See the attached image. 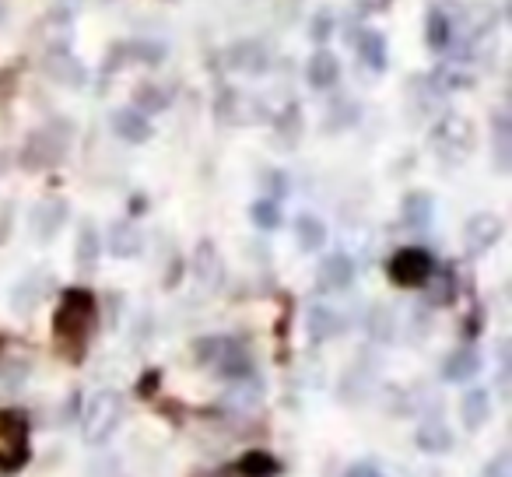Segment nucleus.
<instances>
[{"mask_svg":"<svg viewBox=\"0 0 512 477\" xmlns=\"http://www.w3.org/2000/svg\"><path fill=\"white\" fill-rule=\"evenodd\" d=\"M264 186H267L264 197L278 200V204H281V197H285V193H288V179L281 176L278 169H267V172H264Z\"/></svg>","mask_w":512,"mask_h":477,"instance_id":"obj_37","label":"nucleus"},{"mask_svg":"<svg viewBox=\"0 0 512 477\" xmlns=\"http://www.w3.org/2000/svg\"><path fill=\"white\" fill-rule=\"evenodd\" d=\"M281 460L271 449H246V453L235 460V474L239 477H278L281 474Z\"/></svg>","mask_w":512,"mask_h":477,"instance_id":"obj_21","label":"nucleus"},{"mask_svg":"<svg viewBox=\"0 0 512 477\" xmlns=\"http://www.w3.org/2000/svg\"><path fill=\"white\" fill-rule=\"evenodd\" d=\"M109 127H113V134L120 137V141H127V144H144L151 137V120L134 106L113 109V116H109Z\"/></svg>","mask_w":512,"mask_h":477,"instance_id":"obj_16","label":"nucleus"},{"mask_svg":"<svg viewBox=\"0 0 512 477\" xmlns=\"http://www.w3.org/2000/svg\"><path fill=\"white\" fill-rule=\"evenodd\" d=\"M141 250H144V232L134 221H116V225L109 228V253H113V257L134 260V257H141Z\"/></svg>","mask_w":512,"mask_h":477,"instance_id":"obj_19","label":"nucleus"},{"mask_svg":"<svg viewBox=\"0 0 512 477\" xmlns=\"http://www.w3.org/2000/svg\"><path fill=\"white\" fill-rule=\"evenodd\" d=\"M225 64H228V71H239V74L256 78V74L271 71L274 53L264 39H239V43H232L225 50Z\"/></svg>","mask_w":512,"mask_h":477,"instance_id":"obj_8","label":"nucleus"},{"mask_svg":"<svg viewBox=\"0 0 512 477\" xmlns=\"http://www.w3.org/2000/svg\"><path fill=\"white\" fill-rule=\"evenodd\" d=\"M453 39H456L453 18H449L442 8H428V15H425V43H428V50L446 53L449 46H453Z\"/></svg>","mask_w":512,"mask_h":477,"instance_id":"obj_22","label":"nucleus"},{"mask_svg":"<svg viewBox=\"0 0 512 477\" xmlns=\"http://www.w3.org/2000/svg\"><path fill=\"white\" fill-rule=\"evenodd\" d=\"M379 477H383V474H379Z\"/></svg>","mask_w":512,"mask_h":477,"instance_id":"obj_42","label":"nucleus"},{"mask_svg":"<svg viewBox=\"0 0 512 477\" xmlns=\"http://www.w3.org/2000/svg\"><path fill=\"white\" fill-rule=\"evenodd\" d=\"M32 460V421L25 411H0V474H18Z\"/></svg>","mask_w":512,"mask_h":477,"instance_id":"obj_2","label":"nucleus"},{"mask_svg":"<svg viewBox=\"0 0 512 477\" xmlns=\"http://www.w3.org/2000/svg\"><path fill=\"white\" fill-rule=\"evenodd\" d=\"M67 218H71V204H67L64 197L39 200V204L32 207V214H29L32 239H36V243H50V239H57V235L64 232Z\"/></svg>","mask_w":512,"mask_h":477,"instance_id":"obj_9","label":"nucleus"},{"mask_svg":"<svg viewBox=\"0 0 512 477\" xmlns=\"http://www.w3.org/2000/svg\"><path fill=\"white\" fill-rule=\"evenodd\" d=\"M292 232H295V243H299V250L302 253H320L323 246H327V225H323V218H316V214H299L295 218V225H292Z\"/></svg>","mask_w":512,"mask_h":477,"instance_id":"obj_24","label":"nucleus"},{"mask_svg":"<svg viewBox=\"0 0 512 477\" xmlns=\"http://www.w3.org/2000/svg\"><path fill=\"white\" fill-rule=\"evenodd\" d=\"M249 218H253L256 228H264V232H274L281 225V204L271 197H260L253 207H249Z\"/></svg>","mask_w":512,"mask_h":477,"instance_id":"obj_33","label":"nucleus"},{"mask_svg":"<svg viewBox=\"0 0 512 477\" xmlns=\"http://www.w3.org/2000/svg\"><path fill=\"white\" fill-rule=\"evenodd\" d=\"M393 0H358V8L365 11V15H372V11H386Z\"/></svg>","mask_w":512,"mask_h":477,"instance_id":"obj_39","label":"nucleus"},{"mask_svg":"<svg viewBox=\"0 0 512 477\" xmlns=\"http://www.w3.org/2000/svg\"><path fill=\"white\" fill-rule=\"evenodd\" d=\"M491 137H495V165H498V172H505L509 169V148H512V123L505 113H495Z\"/></svg>","mask_w":512,"mask_h":477,"instance_id":"obj_32","label":"nucleus"},{"mask_svg":"<svg viewBox=\"0 0 512 477\" xmlns=\"http://www.w3.org/2000/svg\"><path fill=\"white\" fill-rule=\"evenodd\" d=\"M435 271V257L421 246H404L390 257L386 274L397 288H425L428 274Z\"/></svg>","mask_w":512,"mask_h":477,"instance_id":"obj_6","label":"nucleus"},{"mask_svg":"<svg viewBox=\"0 0 512 477\" xmlns=\"http://www.w3.org/2000/svg\"><path fill=\"white\" fill-rule=\"evenodd\" d=\"M481 477H512V453L509 449H502V453H495L488 463H484Z\"/></svg>","mask_w":512,"mask_h":477,"instance_id":"obj_36","label":"nucleus"},{"mask_svg":"<svg viewBox=\"0 0 512 477\" xmlns=\"http://www.w3.org/2000/svg\"><path fill=\"white\" fill-rule=\"evenodd\" d=\"M46 288H50L46 274H29L25 281H18L15 292H11V302H15V313H18V316H29L32 309H36L39 302L46 299Z\"/></svg>","mask_w":512,"mask_h":477,"instance_id":"obj_25","label":"nucleus"},{"mask_svg":"<svg viewBox=\"0 0 512 477\" xmlns=\"http://www.w3.org/2000/svg\"><path fill=\"white\" fill-rule=\"evenodd\" d=\"M71 134L74 127L71 123H46V127H39L36 134L29 137V144H25L22 151V165L29 172H43V169H53V165L60 162V158L67 155V148H71Z\"/></svg>","mask_w":512,"mask_h":477,"instance_id":"obj_3","label":"nucleus"},{"mask_svg":"<svg viewBox=\"0 0 512 477\" xmlns=\"http://www.w3.org/2000/svg\"><path fill=\"white\" fill-rule=\"evenodd\" d=\"M235 337H228V334H207V337H200L197 344H193V362L197 365H218L221 362V355L228 351V344H232Z\"/></svg>","mask_w":512,"mask_h":477,"instance_id":"obj_31","label":"nucleus"},{"mask_svg":"<svg viewBox=\"0 0 512 477\" xmlns=\"http://www.w3.org/2000/svg\"><path fill=\"white\" fill-rule=\"evenodd\" d=\"M344 477H379V470L372 463H355V467L344 470Z\"/></svg>","mask_w":512,"mask_h":477,"instance_id":"obj_38","label":"nucleus"},{"mask_svg":"<svg viewBox=\"0 0 512 477\" xmlns=\"http://www.w3.org/2000/svg\"><path fill=\"white\" fill-rule=\"evenodd\" d=\"M358 116H362V106H358L355 99H334L327 109V120H323V127L330 130V134H341V130L355 127Z\"/></svg>","mask_w":512,"mask_h":477,"instance_id":"obj_29","label":"nucleus"},{"mask_svg":"<svg viewBox=\"0 0 512 477\" xmlns=\"http://www.w3.org/2000/svg\"><path fill=\"white\" fill-rule=\"evenodd\" d=\"M123 421V400L116 390H99L92 393V400L85 404V418H81V428H85V442L88 446H106L116 435Z\"/></svg>","mask_w":512,"mask_h":477,"instance_id":"obj_4","label":"nucleus"},{"mask_svg":"<svg viewBox=\"0 0 512 477\" xmlns=\"http://www.w3.org/2000/svg\"><path fill=\"white\" fill-rule=\"evenodd\" d=\"M193 281H197L204 292H218L221 278H225V260H221L218 246L211 239H200L197 250H193Z\"/></svg>","mask_w":512,"mask_h":477,"instance_id":"obj_10","label":"nucleus"},{"mask_svg":"<svg viewBox=\"0 0 512 477\" xmlns=\"http://www.w3.org/2000/svg\"><path fill=\"white\" fill-rule=\"evenodd\" d=\"M334 25H337L334 11H330V8H320V11L313 15V22H309V39H313L316 46L330 43V36H334Z\"/></svg>","mask_w":512,"mask_h":477,"instance_id":"obj_35","label":"nucleus"},{"mask_svg":"<svg viewBox=\"0 0 512 477\" xmlns=\"http://www.w3.org/2000/svg\"><path fill=\"white\" fill-rule=\"evenodd\" d=\"M502 235H505L502 214L477 211V214H470L467 225H463V250H467L470 257H484V253H491L502 243Z\"/></svg>","mask_w":512,"mask_h":477,"instance_id":"obj_7","label":"nucleus"},{"mask_svg":"<svg viewBox=\"0 0 512 477\" xmlns=\"http://www.w3.org/2000/svg\"><path fill=\"white\" fill-rule=\"evenodd\" d=\"M460 421L467 432H481L491 421V393L484 386H470L460 397Z\"/></svg>","mask_w":512,"mask_h":477,"instance_id":"obj_17","label":"nucleus"},{"mask_svg":"<svg viewBox=\"0 0 512 477\" xmlns=\"http://www.w3.org/2000/svg\"><path fill=\"white\" fill-rule=\"evenodd\" d=\"M355 260L348 257V253H330V257H323L320 264V288L323 292H348L351 285H355Z\"/></svg>","mask_w":512,"mask_h":477,"instance_id":"obj_13","label":"nucleus"},{"mask_svg":"<svg viewBox=\"0 0 512 477\" xmlns=\"http://www.w3.org/2000/svg\"><path fill=\"white\" fill-rule=\"evenodd\" d=\"M481 369H484L481 351H477L474 344H460V348L449 351L446 362H442V379H446V383H470Z\"/></svg>","mask_w":512,"mask_h":477,"instance_id":"obj_11","label":"nucleus"},{"mask_svg":"<svg viewBox=\"0 0 512 477\" xmlns=\"http://www.w3.org/2000/svg\"><path fill=\"white\" fill-rule=\"evenodd\" d=\"M414 442H418L421 453H449L453 449V432L442 418H425L414 432Z\"/></svg>","mask_w":512,"mask_h":477,"instance_id":"obj_20","label":"nucleus"},{"mask_svg":"<svg viewBox=\"0 0 512 477\" xmlns=\"http://www.w3.org/2000/svg\"><path fill=\"white\" fill-rule=\"evenodd\" d=\"M99 253H102V243H99V232L95 225H81L78 228V246H74V264H78L81 274L95 271L99 264Z\"/></svg>","mask_w":512,"mask_h":477,"instance_id":"obj_27","label":"nucleus"},{"mask_svg":"<svg viewBox=\"0 0 512 477\" xmlns=\"http://www.w3.org/2000/svg\"><path fill=\"white\" fill-rule=\"evenodd\" d=\"M169 106H172V92L165 85H155V81H148V85H137L134 88V109H141L144 116L165 113Z\"/></svg>","mask_w":512,"mask_h":477,"instance_id":"obj_28","label":"nucleus"},{"mask_svg":"<svg viewBox=\"0 0 512 477\" xmlns=\"http://www.w3.org/2000/svg\"><path fill=\"white\" fill-rule=\"evenodd\" d=\"M341 327H344V320H341V313H337L334 306H323V302H316V306L306 313V330H309V337H313V344L334 341V337L341 334Z\"/></svg>","mask_w":512,"mask_h":477,"instance_id":"obj_18","label":"nucleus"},{"mask_svg":"<svg viewBox=\"0 0 512 477\" xmlns=\"http://www.w3.org/2000/svg\"><path fill=\"white\" fill-rule=\"evenodd\" d=\"M95 295L88 288H67L60 295V306L53 313V337H57L60 355H67L71 362H81L88 351L95 330Z\"/></svg>","mask_w":512,"mask_h":477,"instance_id":"obj_1","label":"nucleus"},{"mask_svg":"<svg viewBox=\"0 0 512 477\" xmlns=\"http://www.w3.org/2000/svg\"><path fill=\"white\" fill-rule=\"evenodd\" d=\"M337 81H341V60H337L327 46H320L306 64V85L313 88V92H330Z\"/></svg>","mask_w":512,"mask_h":477,"instance_id":"obj_15","label":"nucleus"},{"mask_svg":"<svg viewBox=\"0 0 512 477\" xmlns=\"http://www.w3.org/2000/svg\"><path fill=\"white\" fill-rule=\"evenodd\" d=\"M4 15H8V4H4V0H0V22H4Z\"/></svg>","mask_w":512,"mask_h":477,"instance_id":"obj_40","label":"nucleus"},{"mask_svg":"<svg viewBox=\"0 0 512 477\" xmlns=\"http://www.w3.org/2000/svg\"><path fill=\"white\" fill-rule=\"evenodd\" d=\"M0 351H4V341H0Z\"/></svg>","mask_w":512,"mask_h":477,"instance_id":"obj_41","label":"nucleus"},{"mask_svg":"<svg viewBox=\"0 0 512 477\" xmlns=\"http://www.w3.org/2000/svg\"><path fill=\"white\" fill-rule=\"evenodd\" d=\"M474 141H477V134H474V123L467 120V116H460V113H449V116H442L439 123L432 127V148H435V155L442 158V162H463V158L474 151Z\"/></svg>","mask_w":512,"mask_h":477,"instance_id":"obj_5","label":"nucleus"},{"mask_svg":"<svg viewBox=\"0 0 512 477\" xmlns=\"http://www.w3.org/2000/svg\"><path fill=\"white\" fill-rule=\"evenodd\" d=\"M355 50H358V60H362L365 71L383 74L386 67H390V46H386V36L379 29H362V32H358Z\"/></svg>","mask_w":512,"mask_h":477,"instance_id":"obj_14","label":"nucleus"},{"mask_svg":"<svg viewBox=\"0 0 512 477\" xmlns=\"http://www.w3.org/2000/svg\"><path fill=\"white\" fill-rule=\"evenodd\" d=\"M432 218H435L432 193L411 190L404 200H400V221H404L407 228H425V225H432Z\"/></svg>","mask_w":512,"mask_h":477,"instance_id":"obj_23","label":"nucleus"},{"mask_svg":"<svg viewBox=\"0 0 512 477\" xmlns=\"http://www.w3.org/2000/svg\"><path fill=\"white\" fill-rule=\"evenodd\" d=\"M46 74H50L57 85H67V88H81L88 78L85 64H81L67 46H53L50 57H46Z\"/></svg>","mask_w":512,"mask_h":477,"instance_id":"obj_12","label":"nucleus"},{"mask_svg":"<svg viewBox=\"0 0 512 477\" xmlns=\"http://www.w3.org/2000/svg\"><path fill=\"white\" fill-rule=\"evenodd\" d=\"M369 390H372V376L362 365H355V369L341 379V397H348V400H362V393H369Z\"/></svg>","mask_w":512,"mask_h":477,"instance_id":"obj_34","label":"nucleus"},{"mask_svg":"<svg viewBox=\"0 0 512 477\" xmlns=\"http://www.w3.org/2000/svg\"><path fill=\"white\" fill-rule=\"evenodd\" d=\"M425 295L432 306H449V302L456 299V274L453 267H439L435 264V271L428 274L425 281Z\"/></svg>","mask_w":512,"mask_h":477,"instance_id":"obj_26","label":"nucleus"},{"mask_svg":"<svg viewBox=\"0 0 512 477\" xmlns=\"http://www.w3.org/2000/svg\"><path fill=\"white\" fill-rule=\"evenodd\" d=\"M365 327H369V337L379 344H390L397 337V316H393L390 306H372L369 316H365Z\"/></svg>","mask_w":512,"mask_h":477,"instance_id":"obj_30","label":"nucleus"}]
</instances>
